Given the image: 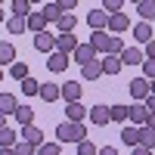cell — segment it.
<instances>
[{"label":"cell","mask_w":155,"mask_h":155,"mask_svg":"<svg viewBox=\"0 0 155 155\" xmlns=\"http://www.w3.org/2000/svg\"><path fill=\"white\" fill-rule=\"evenodd\" d=\"M56 137H59V143H84V140H87V130H84V124L62 121V124L56 127Z\"/></svg>","instance_id":"6da1fadb"},{"label":"cell","mask_w":155,"mask_h":155,"mask_svg":"<svg viewBox=\"0 0 155 155\" xmlns=\"http://www.w3.org/2000/svg\"><path fill=\"white\" fill-rule=\"evenodd\" d=\"M71 59L84 68V65H90V62H96V50L90 47V41H87V44H78V50L71 53Z\"/></svg>","instance_id":"7a4b0ae2"},{"label":"cell","mask_w":155,"mask_h":155,"mask_svg":"<svg viewBox=\"0 0 155 155\" xmlns=\"http://www.w3.org/2000/svg\"><path fill=\"white\" fill-rule=\"evenodd\" d=\"M87 25H90V28H93V31H106L109 28V16H106V9H90L87 12Z\"/></svg>","instance_id":"3957f363"},{"label":"cell","mask_w":155,"mask_h":155,"mask_svg":"<svg viewBox=\"0 0 155 155\" xmlns=\"http://www.w3.org/2000/svg\"><path fill=\"white\" fill-rule=\"evenodd\" d=\"M127 90H130V96H134L137 102H146V96H149V81H146V78H134V81L127 84Z\"/></svg>","instance_id":"277c9868"},{"label":"cell","mask_w":155,"mask_h":155,"mask_svg":"<svg viewBox=\"0 0 155 155\" xmlns=\"http://www.w3.org/2000/svg\"><path fill=\"white\" fill-rule=\"evenodd\" d=\"M149 118H152V115H149V109L143 106V102H134V106H130V124L134 127H146Z\"/></svg>","instance_id":"5b68a950"},{"label":"cell","mask_w":155,"mask_h":155,"mask_svg":"<svg viewBox=\"0 0 155 155\" xmlns=\"http://www.w3.org/2000/svg\"><path fill=\"white\" fill-rule=\"evenodd\" d=\"M22 143H31L34 149H41V146H44V130H41V127H34V124L22 127Z\"/></svg>","instance_id":"8992f818"},{"label":"cell","mask_w":155,"mask_h":155,"mask_svg":"<svg viewBox=\"0 0 155 155\" xmlns=\"http://www.w3.org/2000/svg\"><path fill=\"white\" fill-rule=\"evenodd\" d=\"M47 68L53 71V74L65 71V68H68V56H65V53H59V50H53V53L47 56Z\"/></svg>","instance_id":"52a82bcc"},{"label":"cell","mask_w":155,"mask_h":155,"mask_svg":"<svg viewBox=\"0 0 155 155\" xmlns=\"http://www.w3.org/2000/svg\"><path fill=\"white\" fill-rule=\"evenodd\" d=\"M65 115H68L65 121H74V124H84V118H90V109H84V102H68Z\"/></svg>","instance_id":"ba28073f"},{"label":"cell","mask_w":155,"mask_h":155,"mask_svg":"<svg viewBox=\"0 0 155 155\" xmlns=\"http://www.w3.org/2000/svg\"><path fill=\"white\" fill-rule=\"evenodd\" d=\"M34 47L41 50V53H53L56 50V34H50V31H44V34H34Z\"/></svg>","instance_id":"9c48e42d"},{"label":"cell","mask_w":155,"mask_h":155,"mask_svg":"<svg viewBox=\"0 0 155 155\" xmlns=\"http://www.w3.org/2000/svg\"><path fill=\"white\" fill-rule=\"evenodd\" d=\"M78 44H81V41H78L74 34H59V37H56V50H59V53H65V56H71V53H74Z\"/></svg>","instance_id":"30bf717a"},{"label":"cell","mask_w":155,"mask_h":155,"mask_svg":"<svg viewBox=\"0 0 155 155\" xmlns=\"http://www.w3.org/2000/svg\"><path fill=\"white\" fill-rule=\"evenodd\" d=\"M81 93H84V87L78 81H65L62 84V99L65 102H81Z\"/></svg>","instance_id":"8fae6325"},{"label":"cell","mask_w":155,"mask_h":155,"mask_svg":"<svg viewBox=\"0 0 155 155\" xmlns=\"http://www.w3.org/2000/svg\"><path fill=\"white\" fill-rule=\"evenodd\" d=\"M152 37H155V28H152L149 22H140V25H134V41H137V44H149Z\"/></svg>","instance_id":"7c38bea8"},{"label":"cell","mask_w":155,"mask_h":155,"mask_svg":"<svg viewBox=\"0 0 155 155\" xmlns=\"http://www.w3.org/2000/svg\"><path fill=\"white\" fill-rule=\"evenodd\" d=\"M90 121H93V124H99V127H106V124L112 121L109 106H102V102H99V106H93V109H90Z\"/></svg>","instance_id":"4fadbf2b"},{"label":"cell","mask_w":155,"mask_h":155,"mask_svg":"<svg viewBox=\"0 0 155 155\" xmlns=\"http://www.w3.org/2000/svg\"><path fill=\"white\" fill-rule=\"evenodd\" d=\"M118 59H121V65H140L143 62V50L140 47H124V53Z\"/></svg>","instance_id":"5bb4252c"},{"label":"cell","mask_w":155,"mask_h":155,"mask_svg":"<svg viewBox=\"0 0 155 155\" xmlns=\"http://www.w3.org/2000/svg\"><path fill=\"white\" fill-rule=\"evenodd\" d=\"M109 37L112 34H106V31H93L90 34V47H93L96 53H109Z\"/></svg>","instance_id":"9a60e30c"},{"label":"cell","mask_w":155,"mask_h":155,"mask_svg":"<svg viewBox=\"0 0 155 155\" xmlns=\"http://www.w3.org/2000/svg\"><path fill=\"white\" fill-rule=\"evenodd\" d=\"M127 28H130V19H127L124 12L109 16V31H112V34H121V31H127Z\"/></svg>","instance_id":"2e32d148"},{"label":"cell","mask_w":155,"mask_h":155,"mask_svg":"<svg viewBox=\"0 0 155 155\" xmlns=\"http://www.w3.org/2000/svg\"><path fill=\"white\" fill-rule=\"evenodd\" d=\"M121 143H127L130 149H137V146H140V127L124 124V130H121Z\"/></svg>","instance_id":"e0dca14e"},{"label":"cell","mask_w":155,"mask_h":155,"mask_svg":"<svg viewBox=\"0 0 155 155\" xmlns=\"http://www.w3.org/2000/svg\"><path fill=\"white\" fill-rule=\"evenodd\" d=\"M81 74H84V81H99V78L106 74V71H102V59H96V62H90V65H84Z\"/></svg>","instance_id":"ac0fdd59"},{"label":"cell","mask_w":155,"mask_h":155,"mask_svg":"<svg viewBox=\"0 0 155 155\" xmlns=\"http://www.w3.org/2000/svg\"><path fill=\"white\" fill-rule=\"evenodd\" d=\"M28 31H31V34H44V31H47L44 12H31V16H28Z\"/></svg>","instance_id":"d6986e66"},{"label":"cell","mask_w":155,"mask_h":155,"mask_svg":"<svg viewBox=\"0 0 155 155\" xmlns=\"http://www.w3.org/2000/svg\"><path fill=\"white\" fill-rule=\"evenodd\" d=\"M137 12L143 22H152L155 19V0H137Z\"/></svg>","instance_id":"ffe728a7"},{"label":"cell","mask_w":155,"mask_h":155,"mask_svg":"<svg viewBox=\"0 0 155 155\" xmlns=\"http://www.w3.org/2000/svg\"><path fill=\"white\" fill-rule=\"evenodd\" d=\"M16 109H19L16 96L12 93H0V115H16Z\"/></svg>","instance_id":"44dd1931"},{"label":"cell","mask_w":155,"mask_h":155,"mask_svg":"<svg viewBox=\"0 0 155 155\" xmlns=\"http://www.w3.org/2000/svg\"><path fill=\"white\" fill-rule=\"evenodd\" d=\"M6 31H9V34H22V31H28V19H22V16H9V19H6Z\"/></svg>","instance_id":"7402d4cb"},{"label":"cell","mask_w":155,"mask_h":155,"mask_svg":"<svg viewBox=\"0 0 155 155\" xmlns=\"http://www.w3.org/2000/svg\"><path fill=\"white\" fill-rule=\"evenodd\" d=\"M62 96V87H56V84H41V99L44 102H56Z\"/></svg>","instance_id":"603a6c76"},{"label":"cell","mask_w":155,"mask_h":155,"mask_svg":"<svg viewBox=\"0 0 155 155\" xmlns=\"http://www.w3.org/2000/svg\"><path fill=\"white\" fill-rule=\"evenodd\" d=\"M109 112H112V121H121V124H127L130 121V106H109Z\"/></svg>","instance_id":"cb8c5ba5"},{"label":"cell","mask_w":155,"mask_h":155,"mask_svg":"<svg viewBox=\"0 0 155 155\" xmlns=\"http://www.w3.org/2000/svg\"><path fill=\"white\" fill-rule=\"evenodd\" d=\"M16 121H19L22 127H28V124L34 121V109H31V106H19V109H16Z\"/></svg>","instance_id":"d4e9b609"},{"label":"cell","mask_w":155,"mask_h":155,"mask_svg":"<svg viewBox=\"0 0 155 155\" xmlns=\"http://www.w3.org/2000/svg\"><path fill=\"white\" fill-rule=\"evenodd\" d=\"M9 9H12V16H22V19L31 16V3H28V0H12Z\"/></svg>","instance_id":"484cf974"},{"label":"cell","mask_w":155,"mask_h":155,"mask_svg":"<svg viewBox=\"0 0 155 155\" xmlns=\"http://www.w3.org/2000/svg\"><path fill=\"white\" fill-rule=\"evenodd\" d=\"M41 12H44L47 22H59V19H62V3H47Z\"/></svg>","instance_id":"4316f807"},{"label":"cell","mask_w":155,"mask_h":155,"mask_svg":"<svg viewBox=\"0 0 155 155\" xmlns=\"http://www.w3.org/2000/svg\"><path fill=\"white\" fill-rule=\"evenodd\" d=\"M16 143H19V137L9 130V127H3L0 130V149H16Z\"/></svg>","instance_id":"83f0119b"},{"label":"cell","mask_w":155,"mask_h":155,"mask_svg":"<svg viewBox=\"0 0 155 155\" xmlns=\"http://www.w3.org/2000/svg\"><path fill=\"white\" fill-rule=\"evenodd\" d=\"M124 65H121V59L118 56H106V59H102V71H106V74H118Z\"/></svg>","instance_id":"f1b7e54d"},{"label":"cell","mask_w":155,"mask_h":155,"mask_svg":"<svg viewBox=\"0 0 155 155\" xmlns=\"http://www.w3.org/2000/svg\"><path fill=\"white\" fill-rule=\"evenodd\" d=\"M56 25H59V34H71V28L78 25V19L71 16V12H62V19H59Z\"/></svg>","instance_id":"f546056e"},{"label":"cell","mask_w":155,"mask_h":155,"mask_svg":"<svg viewBox=\"0 0 155 155\" xmlns=\"http://www.w3.org/2000/svg\"><path fill=\"white\" fill-rule=\"evenodd\" d=\"M140 146L143 149H155V130L152 127H140Z\"/></svg>","instance_id":"4dcf8cb0"},{"label":"cell","mask_w":155,"mask_h":155,"mask_svg":"<svg viewBox=\"0 0 155 155\" xmlns=\"http://www.w3.org/2000/svg\"><path fill=\"white\" fill-rule=\"evenodd\" d=\"M16 59V47L12 44H0V65H12Z\"/></svg>","instance_id":"1f68e13d"},{"label":"cell","mask_w":155,"mask_h":155,"mask_svg":"<svg viewBox=\"0 0 155 155\" xmlns=\"http://www.w3.org/2000/svg\"><path fill=\"white\" fill-rule=\"evenodd\" d=\"M9 74L16 78L19 84L25 81V78H31V74H28V65H25V62H12V65H9Z\"/></svg>","instance_id":"d6a6232c"},{"label":"cell","mask_w":155,"mask_h":155,"mask_svg":"<svg viewBox=\"0 0 155 155\" xmlns=\"http://www.w3.org/2000/svg\"><path fill=\"white\" fill-rule=\"evenodd\" d=\"M22 93L25 96H41V84H37L34 78H25L22 81Z\"/></svg>","instance_id":"836d02e7"},{"label":"cell","mask_w":155,"mask_h":155,"mask_svg":"<svg viewBox=\"0 0 155 155\" xmlns=\"http://www.w3.org/2000/svg\"><path fill=\"white\" fill-rule=\"evenodd\" d=\"M37 155H62V143L56 140V143H44L41 149H37Z\"/></svg>","instance_id":"e575fe53"},{"label":"cell","mask_w":155,"mask_h":155,"mask_svg":"<svg viewBox=\"0 0 155 155\" xmlns=\"http://www.w3.org/2000/svg\"><path fill=\"white\" fill-rule=\"evenodd\" d=\"M99 149L90 143V140H84V143H78V155H96Z\"/></svg>","instance_id":"d590c367"},{"label":"cell","mask_w":155,"mask_h":155,"mask_svg":"<svg viewBox=\"0 0 155 155\" xmlns=\"http://www.w3.org/2000/svg\"><path fill=\"white\" fill-rule=\"evenodd\" d=\"M143 78H146V81H155V59L143 62Z\"/></svg>","instance_id":"8d00e7d4"},{"label":"cell","mask_w":155,"mask_h":155,"mask_svg":"<svg viewBox=\"0 0 155 155\" xmlns=\"http://www.w3.org/2000/svg\"><path fill=\"white\" fill-rule=\"evenodd\" d=\"M37 149L31 146V143H16V155H34Z\"/></svg>","instance_id":"74e56055"},{"label":"cell","mask_w":155,"mask_h":155,"mask_svg":"<svg viewBox=\"0 0 155 155\" xmlns=\"http://www.w3.org/2000/svg\"><path fill=\"white\" fill-rule=\"evenodd\" d=\"M143 106H146V109H149V115H155V96H152V93H149V96H146V102H143Z\"/></svg>","instance_id":"f35d334b"},{"label":"cell","mask_w":155,"mask_h":155,"mask_svg":"<svg viewBox=\"0 0 155 155\" xmlns=\"http://www.w3.org/2000/svg\"><path fill=\"white\" fill-rule=\"evenodd\" d=\"M96 155H118V149H115V146H102Z\"/></svg>","instance_id":"ab89813d"},{"label":"cell","mask_w":155,"mask_h":155,"mask_svg":"<svg viewBox=\"0 0 155 155\" xmlns=\"http://www.w3.org/2000/svg\"><path fill=\"white\" fill-rule=\"evenodd\" d=\"M146 56H149V59H155V37L146 44Z\"/></svg>","instance_id":"60d3db41"},{"label":"cell","mask_w":155,"mask_h":155,"mask_svg":"<svg viewBox=\"0 0 155 155\" xmlns=\"http://www.w3.org/2000/svg\"><path fill=\"white\" fill-rule=\"evenodd\" d=\"M78 6V0H62V12H68V9H74Z\"/></svg>","instance_id":"b9f144b4"},{"label":"cell","mask_w":155,"mask_h":155,"mask_svg":"<svg viewBox=\"0 0 155 155\" xmlns=\"http://www.w3.org/2000/svg\"><path fill=\"white\" fill-rule=\"evenodd\" d=\"M130 155H152V149H143V146H137V149H134Z\"/></svg>","instance_id":"7bdbcfd3"},{"label":"cell","mask_w":155,"mask_h":155,"mask_svg":"<svg viewBox=\"0 0 155 155\" xmlns=\"http://www.w3.org/2000/svg\"><path fill=\"white\" fill-rule=\"evenodd\" d=\"M0 155H16V149H0Z\"/></svg>","instance_id":"ee69618b"},{"label":"cell","mask_w":155,"mask_h":155,"mask_svg":"<svg viewBox=\"0 0 155 155\" xmlns=\"http://www.w3.org/2000/svg\"><path fill=\"white\" fill-rule=\"evenodd\" d=\"M3 127H6V115H0V130H3Z\"/></svg>","instance_id":"f6af8a7d"},{"label":"cell","mask_w":155,"mask_h":155,"mask_svg":"<svg viewBox=\"0 0 155 155\" xmlns=\"http://www.w3.org/2000/svg\"><path fill=\"white\" fill-rule=\"evenodd\" d=\"M146 127H152V130H155V115H152V118H149V124Z\"/></svg>","instance_id":"bcb514c9"},{"label":"cell","mask_w":155,"mask_h":155,"mask_svg":"<svg viewBox=\"0 0 155 155\" xmlns=\"http://www.w3.org/2000/svg\"><path fill=\"white\" fill-rule=\"evenodd\" d=\"M149 93H152V96H155V81H149Z\"/></svg>","instance_id":"7dc6e473"},{"label":"cell","mask_w":155,"mask_h":155,"mask_svg":"<svg viewBox=\"0 0 155 155\" xmlns=\"http://www.w3.org/2000/svg\"><path fill=\"white\" fill-rule=\"evenodd\" d=\"M3 19H6V16H3V3H0V22H3Z\"/></svg>","instance_id":"c3c4849f"},{"label":"cell","mask_w":155,"mask_h":155,"mask_svg":"<svg viewBox=\"0 0 155 155\" xmlns=\"http://www.w3.org/2000/svg\"><path fill=\"white\" fill-rule=\"evenodd\" d=\"M0 81H3V68H0Z\"/></svg>","instance_id":"681fc988"}]
</instances>
